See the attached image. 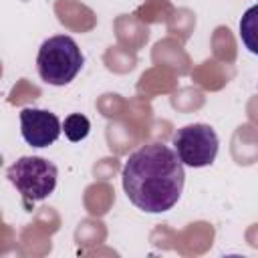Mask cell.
<instances>
[{
    "label": "cell",
    "instance_id": "obj_1",
    "mask_svg": "<svg viewBox=\"0 0 258 258\" xmlns=\"http://www.w3.org/2000/svg\"><path fill=\"white\" fill-rule=\"evenodd\" d=\"M129 202L147 214L171 210L183 191L185 169L177 151L165 143H147L133 151L121 171Z\"/></svg>",
    "mask_w": 258,
    "mask_h": 258
},
{
    "label": "cell",
    "instance_id": "obj_2",
    "mask_svg": "<svg viewBox=\"0 0 258 258\" xmlns=\"http://www.w3.org/2000/svg\"><path fill=\"white\" fill-rule=\"evenodd\" d=\"M85 56L75 42V38L67 34H54L46 38L36 54V69L40 79L52 87L69 85L83 69Z\"/></svg>",
    "mask_w": 258,
    "mask_h": 258
},
{
    "label": "cell",
    "instance_id": "obj_3",
    "mask_svg": "<svg viewBox=\"0 0 258 258\" xmlns=\"http://www.w3.org/2000/svg\"><path fill=\"white\" fill-rule=\"evenodd\" d=\"M6 177L20 194L24 210H32L36 202L46 200L54 191L58 169L44 157L22 155L6 169Z\"/></svg>",
    "mask_w": 258,
    "mask_h": 258
},
{
    "label": "cell",
    "instance_id": "obj_4",
    "mask_svg": "<svg viewBox=\"0 0 258 258\" xmlns=\"http://www.w3.org/2000/svg\"><path fill=\"white\" fill-rule=\"evenodd\" d=\"M173 149L177 151L183 165L198 169L212 165L216 161L220 139L214 127H210L208 123H191L175 131Z\"/></svg>",
    "mask_w": 258,
    "mask_h": 258
},
{
    "label": "cell",
    "instance_id": "obj_5",
    "mask_svg": "<svg viewBox=\"0 0 258 258\" xmlns=\"http://www.w3.org/2000/svg\"><path fill=\"white\" fill-rule=\"evenodd\" d=\"M60 131L62 125L54 113L36 107H24L20 111V133L28 145L48 147L60 137Z\"/></svg>",
    "mask_w": 258,
    "mask_h": 258
},
{
    "label": "cell",
    "instance_id": "obj_6",
    "mask_svg": "<svg viewBox=\"0 0 258 258\" xmlns=\"http://www.w3.org/2000/svg\"><path fill=\"white\" fill-rule=\"evenodd\" d=\"M240 40L248 52L258 56V4L250 6L240 18Z\"/></svg>",
    "mask_w": 258,
    "mask_h": 258
},
{
    "label": "cell",
    "instance_id": "obj_7",
    "mask_svg": "<svg viewBox=\"0 0 258 258\" xmlns=\"http://www.w3.org/2000/svg\"><path fill=\"white\" fill-rule=\"evenodd\" d=\"M62 131H64V137L73 143H79L83 141L89 131H91V121L83 115V113H71L64 123H62Z\"/></svg>",
    "mask_w": 258,
    "mask_h": 258
}]
</instances>
